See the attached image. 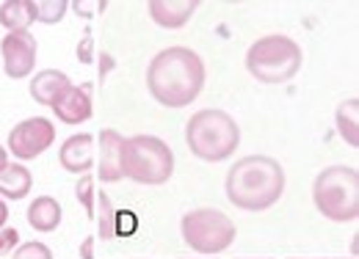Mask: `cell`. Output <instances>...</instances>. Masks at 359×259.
<instances>
[{
    "instance_id": "1",
    "label": "cell",
    "mask_w": 359,
    "mask_h": 259,
    "mask_svg": "<svg viewBox=\"0 0 359 259\" xmlns=\"http://www.w3.org/2000/svg\"><path fill=\"white\" fill-rule=\"evenodd\" d=\"M147 88L163 108H185L205 88V64L188 47L161 50L147 66Z\"/></svg>"
},
{
    "instance_id": "2",
    "label": "cell",
    "mask_w": 359,
    "mask_h": 259,
    "mask_svg": "<svg viewBox=\"0 0 359 259\" xmlns=\"http://www.w3.org/2000/svg\"><path fill=\"white\" fill-rule=\"evenodd\" d=\"M224 190L229 204H235L238 210L263 213L285 193V169L266 155L241 158L226 174Z\"/></svg>"
},
{
    "instance_id": "3",
    "label": "cell",
    "mask_w": 359,
    "mask_h": 259,
    "mask_svg": "<svg viewBox=\"0 0 359 259\" xmlns=\"http://www.w3.org/2000/svg\"><path fill=\"white\" fill-rule=\"evenodd\" d=\"M185 144L194 158L208 160V163H222L235 155V149L241 144V127L226 111L205 108L188 119Z\"/></svg>"
},
{
    "instance_id": "4",
    "label": "cell",
    "mask_w": 359,
    "mask_h": 259,
    "mask_svg": "<svg viewBox=\"0 0 359 259\" xmlns=\"http://www.w3.org/2000/svg\"><path fill=\"white\" fill-rule=\"evenodd\" d=\"M302 61H304L302 47L282 34H271V36L257 39L246 52L249 75L266 86H279V83L293 80L302 69Z\"/></svg>"
},
{
    "instance_id": "5",
    "label": "cell",
    "mask_w": 359,
    "mask_h": 259,
    "mask_svg": "<svg viewBox=\"0 0 359 259\" xmlns=\"http://www.w3.org/2000/svg\"><path fill=\"white\" fill-rule=\"evenodd\" d=\"M315 210L326 220L351 223L359 218V174L351 166H329L313 182Z\"/></svg>"
},
{
    "instance_id": "6",
    "label": "cell",
    "mask_w": 359,
    "mask_h": 259,
    "mask_svg": "<svg viewBox=\"0 0 359 259\" xmlns=\"http://www.w3.org/2000/svg\"><path fill=\"white\" fill-rule=\"evenodd\" d=\"M175 174V152L166 141L155 135L125 138L122 149V176L138 185H163Z\"/></svg>"
},
{
    "instance_id": "7",
    "label": "cell",
    "mask_w": 359,
    "mask_h": 259,
    "mask_svg": "<svg viewBox=\"0 0 359 259\" xmlns=\"http://www.w3.org/2000/svg\"><path fill=\"white\" fill-rule=\"evenodd\" d=\"M180 232H182L185 246H191L199 254H210V257L226 251L238 234L235 220L213 207H199V210L185 213L180 220Z\"/></svg>"
},
{
    "instance_id": "8",
    "label": "cell",
    "mask_w": 359,
    "mask_h": 259,
    "mask_svg": "<svg viewBox=\"0 0 359 259\" xmlns=\"http://www.w3.org/2000/svg\"><path fill=\"white\" fill-rule=\"evenodd\" d=\"M55 141V127L45 116H31L8 132V149L20 160H36Z\"/></svg>"
},
{
    "instance_id": "9",
    "label": "cell",
    "mask_w": 359,
    "mask_h": 259,
    "mask_svg": "<svg viewBox=\"0 0 359 259\" xmlns=\"http://www.w3.org/2000/svg\"><path fill=\"white\" fill-rule=\"evenodd\" d=\"M36 39L31 36V31H17V34H6L0 42V55H3V72L11 80H25L34 66H36Z\"/></svg>"
},
{
    "instance_id": "10",
    "label": "cell",
    "mask_w": 359,
    "mask_h": 259,
    "mask_svg": "<svg viewBox=\"0 0 359 259\" xmlns=\"http://www.w3.org/2000/svg\"><path fill=\"white\" fill-rule=\"evenodd\" d=\"M53 113L58 116V122L78 127L91 119V86H69L53 105Z\"/></svg>"
},
{
    "instance_id": "11",
    "label": "cell",
    "mask_w": 359,
    "mask_h": 259,
    "mask_svg": "<svg viewBox=\"0 0 359 259\" xmlns=\"http://www.w3.org/2000/svg\"><path fill=\"white\" fill-rule=\"evenodd\" d=\"M58 163L61 169L69 174H89L94 166V138L89 132H81V135H72L61 144L58 149Z\"/></svg>"
},
{
    "instance_id": "12",
    "label": "cell",
    "mask_w": 359,
    "mask_h": 259,
    "mask_svg": "<svg viewBox=\"0 0 359 259\" xmlns=\"http://www.w3.org/2000/svg\"><path fill=\"white\" fill-rule=\"evenodd\" d=\"M122 149H125V138L116 130L100 132V172H97V176L102 182H119L122 179Z\"/></svg>"
},
{
    "instance_id": "13",
    "label": "cell",
    "mask_w": 359,
    "mask_h": 259,
    "mask_svg": "<svg viewBox=\"0 0 359 259\" xmlns=\"http://www.w3.org/2000/svg\"><path fill=\"white\" fill-rule=\"evenodd\" d=\"M199 8L196 0H152L149 3V17L161 28H182L194 11Z\"/></svg>"
},
{
    "instance_id": "14",
    "label": "cell",
    "mask_w": 359,
    "mask_h": 259,
    "mask_svg": "<svg viewBox=\"0 0 359 259\" xmlns=\"http://www.w3.org/2000/svg\"><path fill=\"white\" fill-rule=\"evenodd\" d=\"M72 86V80L64 75V72H58V69H42V72H36V78L31 80V97L36 99V105H53L67 88Z\"/></svg>"
},
{
    "instance_id": "15",
    "label": "cell",
    "mask_w": 359,
    "mask_h": 259,
    "mask_svg": "<svg viewBox=\"0 0 359 259\" xmlns=\"http://www.w3.org/2000/svg\"><path fill=\"white\" fill-rule=\"evenodd\" d=\"M61 204L53 199V196H39V199H34L31 202V207H28V223H31V229H36V232H55L58 229V223H61Z\"/></svg>"
},
{
    "instance_id": "16",
    "label": "cell",
    "mask_w": 359,
    "mask_h": 259,
    "mask_svg": "<svg viewBox=\"0 0 359 259\" xmlns=\"http://www.w3.org/2000/svg\"><path fill=\"white\" fill-rule=\"evenodd\" d=\"M34 188V176L25 166L20 163H8L3 172H0V196L11 199V202H20L31 193Z\"/></svg>"
},
{
    "instance_id": "17",
    "label": "cell",
    "mask_w": 359,
    "mask_h": 259,
    "mask_svg": "<svg viewBox=\"0 0 359 259\" xmlns=\"http://www.w3.org/2000/svg\"><path fill=\"white\" fill-rule=\"evenodd\" d=\"M34 22H36L34 0H6V3L0 6V25H3L8 34L28 31Z\"/></svg>"
},
{
    "instance_id": "18",
    "label": "cell",
    "mask_w": 359,
    "mask_h": 259,
    "mask_svg": "<svg viewBox=\"0 0 359 259\" xmlns=\"http://www.w3.org/2000/svg\"><path fill=\"white\" fill-rule=\"evenodd\" d=\"M334 119H337V132H340V138H343L348 146H359V99L357 97L340 102Z\"/></svg>"
},
{
    "instance_id": "19",
    "label": "cell",
    "mask_w": 359,
    "mask_h": 259,
    "mask_svg": "<svg viewBox=\"0 0 359 259\" xmlns=\"http://www.w3.org/2000/svg\"><path fill=\"white\" fill-rule=\"evenodd\" d=\"M94 220H97V232H100L102 240L116 237V207H114L108 193L94 196Z\"/></svg>"
},
{
    "instance_id": "20",
    "label": "cell",
    "mask_w": 359,
    "mask_h": 259,
    "mask_svg": "<svg viewBox=\"0 0 359 259\" xmlns=\"http://www.w3.org/2000/svg\"><path fill=\"white\" fill-rule=\"evenodd\" d=\"M67 8H69L67 0H34V14H36V22L42 25H58Z\"/></svg>"
},
{
    "instance_id": "21",
    "label": "cell",
    "mask_w": 359,
    "mask_h": 259,
    "mask_svg": "<svg viewBox=\"0 0 359 259\" xmlns=\"http://www.w3.org/2000/svg\"><path fill=\"white\" fill-rule=\"evenodd\" d=\"M75 196H78V202L83 204V210H86V216L94 218V176L91 174H83L81 176V182L75 185Z\"/></svg>"
},
{
    "instance_id": "22",
    "label": "cell",
    "mask_w": 359,
    "mask_h": 259,
    "mask_svg": "<svg viewBox=\"0 0 359 259\" xmlns=\"http://www.w3.org/2000/svg\"><path fill=\"white\" fill-rule=\"evenodd\" d=\"M11 259H53V251L47 248L45 243L34 240V243H22L11 251Z\"/></svg>"
},
{
    "instance_id": "23",
    "label": "cell",
    "mask_w": 359,
    "mask_h": 259,
    "mask_svg": "<svg viewBox=\"0 0 359 259\" xmlns=\"http://www.w3.org/2000/svg\"><path fill=\"white\" fill-rule=\"evenodd\" d=\"M17 246H20V232L11 226H3L0 229V257H8Z\"/></svg>"
},
{
    "instance_id": "24",
    "label": "cell",
    "mask_w": 359,
    "mask_h": 259,
    "mask_svg": "<svg viewBox=\"0 0 359 259\" xmlns=\"http://www.w3.org/2000/svg\"><path fill=\"white\" fill-rule=\"evenodd\" d=\"M138 220L130 210H116V234H133Z\"/></svg>"
},
{
    "instance_id": "25",
    "label": "cell",
    "mask_w": 359,
    "mask_h": 259,
    "mask_svg": "<svg viewBox=\"0 0 359 259\" xmlns=\"http://www.w3.org/2000/svg\"><path fill=\"white\" fill-rule=\"evenodd\" d=\"M72 8L78 11V17H86V20H91L94 14L105 11V3H100V0H78V3H72Z\"/></svg>"
},
{
    "instance_id": "26",
    "label": "cell",
    "mask_w": 359,
    "mask_h": 259,
    "mask_svg": "<svg viewBox=\"0 0 359 259\" xmlns=\"http://www.w3.org/2000/svg\"><path fill=\"white\" fill-rule=\"evenodd\" d=\"M78 58L83 61V64H91V34H86L81 44H78Z\"/></svg>"
},
{
    "instance_id": "27",
    "label": "cell",
    "mask_w": 359,
    "mask_h": 259,
    "mask_svg": "<svg viewBox=\"0 0 359 259\" xmlns=\"http://www.w3.org/2000/svg\"><path fill=\"white\" fill-rule=\"evenodd\" d=\"M81 259H94V237H86L81 243Z\"/></svg>"
},
{
    "instance_id": "28",
    "label": "cell",
    "mask_w": 359,
    "mask_h": 259,
    "mask_svg": "<svg viewBox=\"0 0 359 259\" xmlns=\"http://www.w3.org/2000/svg\"><path fill=\"white\" fill-rule=\"evenodd\" d=\"M6 220H8V207H6V202L0 199V229L6 226Z\"/></svg>"
},
{
    "instance_id": "29",
    "label": "cell",
    "mask_w": 359,
    "mask_h": 259,
    "mask_svg": "<svg viewBox=\"0 0 359 259\" xmlns=\"http://www.w3.org/2000/svg\"><path fill=\"white\" fill-rule=\"evenodd\" d=\"M6 166H8V152H6L3 146H0V172H3Z\"/></svg>"
},
{
    "instance_id": "30",
    "label": "cell",
    "mask_w": 359,
    "mask_h": 259,
    "mask_svg": "<svg viewBox=\"0 0 359 259\" xmlns=\"http://www.w3.org/2000/svg\"><path fill=\"white\" fill-rule=\"evenodd\" d=\"M290 259H299V257H290Z\"/></svg>"
},
{
    "instance_id": "31",
    "label": "cell",
    "mask_w": 359,
    "mask_h": 259,
    "mask_svg": "<svg viewBox=\"0 0 359 259\" xmlns=\"http://www.w3.org/2000/svg\"><path fill=\"white\" fill-rule=\"evenodd\" d=\"M263 259H271V257H263Z\"/></svg>"
}]
</instances>
